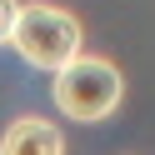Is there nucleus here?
I'll return each mask as SVG.
<instances>
[{"label": "nucleus", "mask_w": 155, "mask_h": 155, "mask_svg": "<svg viewBox=\"0 0 155 155\" xmlns=\"http://www.w3.org/2000/svg\"><path fill=\"white\" fill-rule=\"evenodd\" d=\"M50 90H55L60 115H70V120H80V125H95V120H105V115H115V105L125 100V75L115 70V60L80 50L65 70H55Z\"/></svg>", "instance_id": "1"}, {"label": "nucleus", "mask_w": 155, "mask_h": 155, "mask_svg": "<svg viewBox=\"0 0 155 155\" xmlns=\"http://www.w3.org/2000/svg\"><path fill=\"white\" fill-rule=\"evenodd\" d=\"M10 45L20 50L25 65L55 75V70H65V65L80 55L85 35H80V20H75L70 10H60V5H20Z\"/></svg>", "instance_id": "2"}, {"label": "nucleus", "mask_w": 155, "mask_h": 155, "mask_svg": "<svg viewBox=\"0 0 155 155\" xmlns=\"http://www.w3.org/2000/svg\"><path fill=\"white\" fill-rule=\"evenodd\" d=\"M0 155H65V135L40 115H20L0 135Z\"/></svg>", "instance_id": "3"}, {"label": "nucleus", "mask_w": 155, "mask_h": 155, "mask_svg": "<svg viewBox=\"0 0 155 155\" xmlns=\"http://www.w3.org/2000/svg\"><path fill=\"white\" fill-rule=\"evenodd\" d=\"M15 15H20V0H0V45H10V30H15Z\"/></svg>", "instance_id": "4"}]
</instances>
